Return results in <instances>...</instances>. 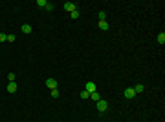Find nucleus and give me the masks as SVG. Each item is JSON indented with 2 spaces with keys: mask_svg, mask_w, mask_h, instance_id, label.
<instances>
[{
  "mask_svg": "<svg viewBox=\"0 0 165 122\" xmlns=\"http://www.w3.org/2000/svg\"><path fill=\"white\" fill-rule=\"evenodd\" d=\"M7 42H15V35H7Z\"/></svg>",
  "mask_w": 165,
  "mask_h": 122,
  "instance_id": "obj_19",
  "label": "nucleus"
},
{
  "mask_svg": "<svg viewBox=\"0 0 165 122\" xmlns=\"http://www.w3.org/2000/svg\"><path fill=\"white\" fill-rule=\"evenodd\" d=\"M17 89H18V87H17L15 82H9V84H7V91H9V93H15Z\"/></svg>",
  "mask_w": 165,
  "mask_h": 122,
  "instance_id": "obj_7",
  "label": "nucleus"
},
{
  "mask_svg": "<svg viewBox=\"0 0 165 122\" xmlns=\"http://www.w3.org/2000/svg\"><path fill=\"white\" fill-rule=\"evenodd\" d=\"M97 26H99V29H103V31H108V27H110L106 20H99V24H97Z\"/></svg>",
  "mask_w": 165,
  "mask_h": 122,
  "instance_id": "obj_5",
  "label": "nucleus"
},
{
  "mask_svg": "<svg viewBox=\"0 0 165 122\" xmlns=\"http://www.w3.org/2000/svg\"><path fill=\"white\" fill-rule=\"evenodd\" d=\"M90 98H92V100H95V102H97V100H101V97H99V93H97V91L90 93Z\"/></svg>",
  "mask_w": 165,
  "mask_h": 122,
  "instance_id": "obj_9",
  "label": "nucleus"
},
{
  "mask_svg": "<svg viewBox=\"0 0 165 122\" xmlns=\"http://www.w3.org/2000/svg\"><path fill=\"white\" fill-rule=\"evenodd\" d=\"M97 109L103 113V111H106L108 109V102L106 100H97Z\"/></svg>",
  "mask_w": 165,
  "mask_h": 122,
  "instance_id": "obj_2",
  "label": "nucleus"
},
{
  "mask_svg": "<svg viewBox=\"0 0 165 122\" xmlns=\"http://www.w3.org/2000/svg\"><path fill=\"white\" fill-rule=\"evenodd\" d=\"M134 91H136V95H138V93H143V91H145V86H143V84H138V86L134 87Z\"/></svg>",
  "mask_w": 165,
  "mask_h": 122,
  "instance_id": "obj_8",
  "label": "nucleus"
},
{
  "mask_svg": "<svg viewBox=\"0 0 165 122\" xmlns=\"http://www.w3.org/2000/svg\"><path fill=\"white\" fill-rule=\"evenodd\" d=\"M99 20H106V15H105V11H99Z\"/></svg>",
  "mask_w": 165,
  "mask_h": 122,
  "instance_id": "obj_15",
  "label": "nucleus"
},
{
  "mask_svg": "<svg viewBox=\"0 0 165 122\" xmlns=\"http://www.w3.org/2000/svg\"><path fill=\"white\" fill-rule=\"evenodd\" d=\"M79 95H81V98H88V97H90V93H88L86 89H84V91H81Z\"/></svg>",
  "mask_w": 165,
  "mask_h": 122,
  "instance_id": "obj_14",
  "label": "nucleus"
},
{
  "mask_svg": "<svg viewBox=\"0 0 165 122\" xmlns=\"http://www.w3.org/2000/svg\"><path fill=\"white\" fill-rule=\"evenodd\" d=\"M51 97L57 98V97H59V89H51Z\"/></svg>",
  "mask_w": 165,
  "mask_h": 122,
  "instance_id": "obj_16",
  "label": "nucleus"
},
{
  "mask_svg": "<svg viewBox=\"0 0 165 122\" xmlns=\"http://www.w3.org/2000/svg\"><path fill=\"white\" fill-rule=\"evenodd\" d=\"M158 44H162V46L165 44V33H163V31H162V33L158 35Z\"/></svg>",
  "mask_w": 165,
  "mask_h": 122,
  "instance_id": "obj_10",
  "label": "nucleus"
},
{
  "mask_svg": "<svg viewBox=\"0 0 165 122\" xmlns=\"http://www.w3.org/2000/svg\"><path fill=\"white\" fill-rule=\"evenodd\" d=\"M84 89H86L88 93H94V91H95V84H94V82H86V87H84Z\"/></svg>",
  "mask_w": 165,
  "mask_h": 122,
  "instance_id": "obj_6",
  "label": "nucleus"
},
{
  "mask_svg": "<svg viewBox=\"0 0 165 122\" xmlns=\"http://www.w3.org/2000/svg\"><path fill=\"white\" fill-rule=\"evenodd\" d=\"M7 80H9V82H15V73H9V75H7Z\"/></svg>",
  "mask_w": 165,
  "mask_h": 122,
  "instance_id": "obj_17",
  "label": "nucleus"
},
{
  "mask_svg": "<svg viewBox=\"0 0 165 122\" xmlns=\"http://www.w3.org/2000/svg\"><path fill=\"white\" fill-rule=\"evenodd\" d=\"M70 16H72L74 20H75V18H79V11H77V9H75V11H72V13H70Z\"/></svg>",
  "mask_w": 165,
  "mask_h": 122,
  "instance_id": "obj_13",
  "label": "nucleus"
},
{
  "mask_svg": "<svg viewBox=\"0 0 165 122\" xmlns=\"http://www.w3.org/2000/svg\"><path fill=\"white\" fill-rule=\"evenodd\" d=\"M4 40H7V35H4V33H0V42H4Z\"/></svg>",
  "mask_w": 165,
  "mask_h": 122,
  "instance_id": "obj_18",
  "label": "nucleus"
},
{
  "mask_svg": "<svg viewBox=\"0 0 165 122\" xmlns=\"http://www.w3.org/2000/svg\"><path fill=\"white\" fill-rule=\"evenodd\" d=\"M37 5H39V7H46L48 2H46V0H37Z\"/></svg>",
  "mask_w": 165,
  "mask_h": 122,
  "instance_id": "obj_12",
  "label": "nucleus"
},
{
  "mask_svg": "<svg viewBox=\"0 0 165 122\" xmlns=\"http://www.w3.org/2000/svg\"><path fill=\"white\" fill-rule=\"evenodd\" d=\"M46 86H48L50 89H57V80H55V79H48V80H46Z\"/></svg>",
  "mask_w": 165,
  "mask_h": 122,
  "instance_id": "obj_4",
  "label": "nucleus"
},
{
  "mask_svg": "<svg viewBox=\"0 0 165 122\" xmlns=\"http://www.w3.org/2000/svg\"><path fill=\"white\" fill-rule=\"evenodd\" d=\"M123 97H125V98H134V97H136L134 87H127V89L123 91Z\"/></svg>",
  "mask_w": 165,
  "mask_h": 122,
  "instance_id": "obj_1",
  "label": "nucleus"
},
{
  "mask_svg": "<svg viewBox=\"0 0 165 122\" xmlns=\"http://www.w3.org/2000/svg\"><path fill=\"white\" fill-rule=\"evenodd\" d=\"M62 5H64V9H66L68 13H72V11H75V9H77V5H75L74 2H64Z\"/></svg>",
  "mask_w": 165,
  "mask_h": 122,
  "instance_id": "obj_3",
  "label": "nucleus"
},
{
  "mask_svg": "<svg viewBox=\"0 0 165 122\" xmlns=\"http://www.w3.org/2000/svg\"><path fill=\"white\" fill-rule=\"evenodd\" d=\"M22 33H31V26L30 24H24L22 26Z\"/></svg>",
  "mask_w": 165,
  "mask_h": 122,
  "instance_id": "obj_11",
  "label": "nucleus"
}]
</instances>
